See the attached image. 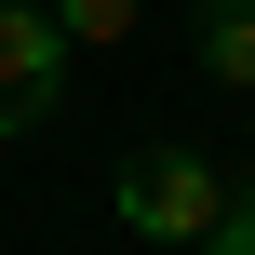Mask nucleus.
Segmentation results:
<instances>
[{"instance_id":"1","label":"nucleus","mask_w":255,"mask_h":255,"mask_svg":"<svg viewBox=\"0 0 255 255\" xmlns=\"http://www.w3.org/2000/svg\"><path fill=\"white\" fill-rule=\"evenodd\" d=\"M108 202H121V229H148V242H202L229 188H215V161H202V148H121Z\"/></svg>"},{"instance_id":"2","label":"nucleus","mask_w":255,"mask_h":255,"mask_svg":"<svg viewBox=\"0 0 255 255\" xmlns=\"http://www.w3.org/2000/svg\"><path fill=\"white\" fill-rule=\"evenodd\" d=\"M67 108V27L40 0H0V134H40Z\"/></svg>"},{"instance_id":"3","label":"nucleus","mask_w":255,"mask_h":255,"mask_svg":"<svg viewBox=\"0 0 255 255\" xmlns=\"http://www.w3.org/2000/svg\"><path fill=\"white\" fill-rule=\"evenodd\" d=\"M188 40H202V67H215L229 94H255V0H202V27H188Z\"/></svg>"},{"instance_id":"4","label":"nucleus","mask_w":255,"mask_h":255,"mask_svg":"<svg viewBox=\"0 0 255 255\" xmlns=\"http://www.w3.org/2000/svg\"><path fill=\"white\" fill-rule=\"evenodd\" d=\"M134 13H148V0H54V27H67V40H121Z\"/></svg>"},{"instance_id":"5","label":"nucleus","mask_w":255,"mask_h":255,"mask_svg":"<svg viewBox=\"0 0 255 255\" xmlns=\"http://www.w3.org/2000/svg\"><path fill=\"white\" fill-rule=\"evenodd\" d=\"M188 255H255V188H229V202H215V229H202Z\"/></svg>"}]
</instances>
